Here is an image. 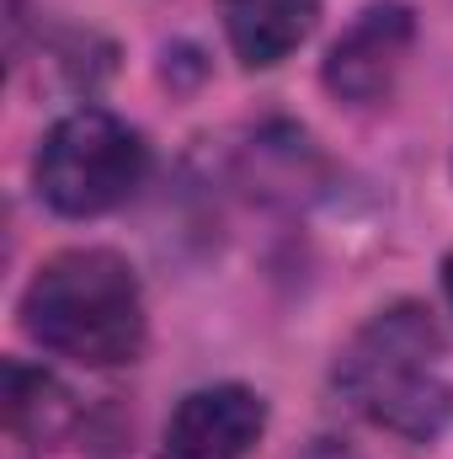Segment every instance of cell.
<instances>
[{
	"label": "cell",
	"mask_w": 453,
	"mask_h": 459,
	"mask_svg": "<svg viewBox=\"0 0 453 459\" xmlns=\"http://www.w3.org/2000/svg\"><path fill=\"white\" fill-rule=\"evenodd\" d=\"M21 326L38 347L75 358V363H91V368L133 363L144 347L139 278L117 251H102V246L59 251L27 283Z\"/></svg>",
	"instance_id": "cell-1"
},
{
	"label": "cell",
	"mask_w": 453,
	"mask_h": 459,
	"mask_svg": "<svg viewBox=\"0 0 453 459\" xmlns=\"http://www.w3.org/2000/svg\"><path fill=\"white\" fill-rule=\"evenodd\" d=\"M341 395L384 433L432 444L453 417V385L443 374V332L422 305L373 316L337 358Z\"/></svg>",
	"instance_id": "cell-2"
},
{
	"label": "cell",
	"mask_w": 453,
	"mask_h": 459,
	"mask_svg": "<svg viewBox=\"0 0 453 459\" xmlns=\"http://www.w3.org/2000/svg\"><path fill=\"white\" fill-rule=\"evenodd\" d=\"M38 193L54 214L70 220H97L117 204H128L150 171L144 139L102 108L59 117L38 150Z\"/></svg>",
	"instance_id": "cell-3"
},
{
	"label": "cell",
	"mask_w": 453,
	"mask_h": 459,
	"mask_svg": "<svg viewBox=\"0 0 453 459\" xmlns=\"http://www.w3.org/2000/svg\"><path fill=\"white\" fill-rule=\"evenodd\" d=\"M416 43V16L406 5H368L337 48L326 54V86L341 102H379L395 75L406 70V54Z\"/></svg>",
	"instance_id": "cell-4"
},
{
	"label": "cell",
	"mask_w": 453,
	"mask_h": 459,
	"mask_svg": "<svg viewBox=\"0 0 453 459\" xmlns=\"http://www.w3.org/2000/svg\"><path fill=\"white\" fill-rule=\"evenodd\" d=\"M261 428H267V406L256 390L209 385L171 411L160 459H245L256 449Z\"/></svg>",
	"instance_id": "cell-5"
},
{
	"label": "cell",
	"mask_w": 453,
	"mask_h": 459,
	"mask_svg": "<svg viewBox=\"0 0 453 459\" xmlns=\"http://www.w3.org/2000/svg\"><path fill=\"white\" fill-rule=\"evenodd\" d=\"M225 38L245 70L283 65L321 22V0H219Z\"/></svg>",
	"instance_id": "cell-6"
},
{
	"label": "cell",
	"mask_w": 453,
	"mask_h": 459,
	"mask_svg": "<svg viewBox=\"0 0 453 459\" xmlns=\"http://www.w3.org/2000/svg\"><path fill=\"white\" fill-rule=\"evenodd\" d=\"M59 401L64 395L48 374H38L27 363H5V422H11V433H48L54 417L64 411Z\"/></svg>",
	"instance_id": "cell-7"
},
{
	"label": "cell",
	"mask_w": 453,
	"mask_h": 459,
	"mask_svg": "<svg viewBox=\"0 0 453 459\" xmlns=\"http://www.w3.org/2000/svg\"><path fill=\"white\" fill-rule=\"evenodd\" d=\"M443 283H449V299H453V256L443 262Z\"/></svg>",
	"instance_id": "cell-8"
}]
</instances>
